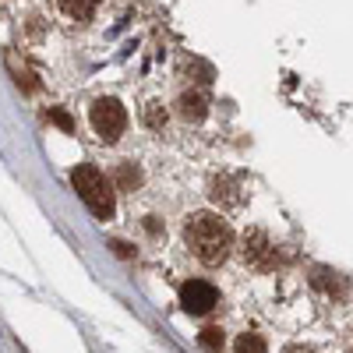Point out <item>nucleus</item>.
<instances>
[{
	"mask_svg": "<svg viewBox=\"0 0 353 353\" xmlns=\"http://www.w3.org/2000/svg\"><path fill=\"white\" fill-rule=\"evenodd\" d=\"M212 198H216L219 205H226V209H241V205H244L241 184L230 181V176H219V181L212 184Z\"/></svg>",
	"mask_w": 353,
	"mask_h": 353,
	"instance_id": "obj_6",
	"label": "nucleus"
},
{
	"mask_svg": "<svg viewBox=\"0 0 353 353\" xmlns=\"http://www.w3.org/2000/svg\"><path fill=\"white\" fill-rule=\"evenodd\" d=\"M181 304L188 314H209L216 304H219V293L212 283H205V279H191L181 286Z\"/></svg>",
	"mask_w": 353,
	"mask_h": 353,
	"instance_id": "obj_5",
	"label": "nucleus"
},
{
	"mask_svg": "<svg viewBox=\"0 0 353 353\" xmlns=\"http://www.w3.org/2000/svg\"><path fill=\"white\" fill-rule=\"evenodd\" d=\"M50 121H53V124H57V128H64V131H68V134H71V131H74V121H71V117H68V113H64V110H57V106H53V110H50Z\"/></svg>",
	"mask_w": 353,
	"mask_h": 353,
	"instance_id": "obj_13",
	"label": "nucleus"
},
{
	"mask_svg": "<svg viewBox=\"0 0 353 353\" xmlns=\"http://www.w3.org/2000/svg\"><path fill=\"white\" fill-rule=\"evenodd\" d=\"M138 184H141V173H138L131 163H121V166H117V188L131 191V188H138Z\"/></svg>",
	"mask_w": 353,
	"mask_h": 353,
	"instance_id": "obj_11",
	"label": "nucleus"
},
{
	"mask_svg": "<svg viewBox=\"0 0 353 353\" xmlns=\"http://www.w3.org/2000/svg\"><path fill=\"white\" fill-rule=\"evenodd\" d=\"M241 254H244V261L251 265V269H276V261H279V251H276V244L269 241L265 230H248L244 233Z\"/></svg>",
	"mask_w": 353,
	"mask_h": 353,
	"instance_id": "obj_4",
	"label": "nucleus"
},
{
	"mask_svg": "<svg viewBox=\"0 0 353 353\" xmlns=\"http://www.w3.org/2000/svg\"><path fill=\"white\" fill-rule=\"evenodd\" d=\"M283 353H314V350H311V346H304V343H290Z\"/></svg>",
	"mask_w": 353,
	"mask_h": 353,
	"instance_id": "obj_14",
	"label": "nucleus"
},
{
	"mask_svg": "<svg viewBox=\"0 0 353 353\" xmlns=\"http://www.w3.org/2000/svg\"><path fill=\"white\" fill-rule=\"evenodd\" d=\"M145 121H149V128H163L166 124V110L159 103H149L145 106Z\"/></svg>",
	"mask_w": 353,
	"mask_h": 353,
	"instance_id": "obj_12",
	"label": "nucleus"
},
{
	"mask_svg": "<svg viewBox=\"0 0 353 353\" xmlns=\"http://www.w3.org/2000/svg\"><path fill=\"white\" fill-rule=\"evenodd\" d=\"M176 110H181V117L184 121H205V113H209V106H205V96H198V92H184L181 99H176Z\"/></svg>",
	"mask_w": 353,
	"mask_h": 353,
	"instance_id": "obj_7",
	"label": "nucleus"
},
{
	"mask_svg": "<svg viewBox=\"0 0 353 353\" xmlns=\"http://www.w3.org/2000/svg\"><path fill=\"white\" fill-rule=\"evenodd\" d=\"M198 343L209 350V353H223V343H226V336H223V329L219 325H209V329H201L198 332Z\"/></svg>",
	"mask_w": 353,
	"mask_h": 353,
	"instance_id": "obj_9",
	"label": "nucleus"
},
{
	"mask_svg": "<svg viewBox=\"0 0 353 353\" xmlns=\"http://www.w3.org/2000/svg\"><path fill=\"white\" fill-rule=\"evenodd\" d=\"M233 350H237V353H265L269 346H265V339L258 332H241L237 343H233Z\"/></svg>",
	"mask_w": 353,
	"mask_h": 353,
	"instance_id": "obj_10",
	"label": "nucleus"
},
{
	"mask_svg": "<svg viewBox=\"0 0 353 353\" xmlns=\"http://www.w3.org/2000/svg\"><path fill=\"white\" fill-rule=\"evenodd\" d=\"M350 353H353V343H350Z\"/></svg>",
	"mask_w": 353,
	"mask_h": 353,
	"instance_id": "obj_16",
	"label": "nucleus"
},
{
	"mask_svg": "<svg viewBox=\"0 0 353 353\" xmlns=\"http://www.w3.org/2000/svg\"><path fill=\"white\" fill-rule=\"evenodd\" d=\"M113 248H117V254H121V258H131V251H128V244H121V241H117Z\"/></svg>",
	"mask_w": 353,
	"mask_h": 353,
	"instance_id": "obj_15",
	"label": "nucleus"
},
{
	"mask_svg": "<svg viewBox=\"0 0 353 353\" xmlns=\"http://www.w3.org/2000/svg\"><path fill=\"white\" fill-rule=\"evenodd\" d=\"M88 121H92V131L103 138V141H117L128 128V113L117 99H96L92 113H88Z\"/></svg>",
	"mask_w": 353,
	"mask_h": 353,
	"instance_id": "obj_3",
	"label": "nucleus"
},
{
	"mask_svg": "<svg viewBox=\"0 0 353 353\" xmlns=\"http://www.w3.org/2000/svg\"><path fill=\"white\" fill-rule=\"evenodd\" d=\"M184 241H188V248L198 261L219 265V261H226V254L233 248V230L216 212H194L184 226Z\"/></svg>",
	"mask_w": 353,
	"mask_h": 353,
	"instance_id": "obj_1",
	"label": "nucleus"
},
{
	"mask_svg": "<svg viewBox=\"0 0 353 353\" xmlns=\"http://www.w3.org/2000/svg\"><path fill=\"white\" fill-rule=\"evenodd\" d=\"M71 184H74V191H78V198L92 209V216H99V219H110L113 216V184L106 181V176L96 170V166H78L74 173H71Z\"/></svg>",
	"mask_w": 353,
	"mask_h": 353,
	"instance_id": "obj_2",
	"label": "nucleus"
},
{
	"mask_svg": "<svg viewBox=\"0 0 353 353\" xmlns=\"http://www.w3.org/2000/svg\"><path fill=\"white\" fill-rule=\"evenodd\" d=\"M61 8H64L68 18L85 21V18H92V11L99 8V0H61Z\"/></svg>",
	"mask_w": 353,
	"mask_h": 353,
	"instance_id": "obj_8",
	"label": "nucleus"
}]
</instances>
